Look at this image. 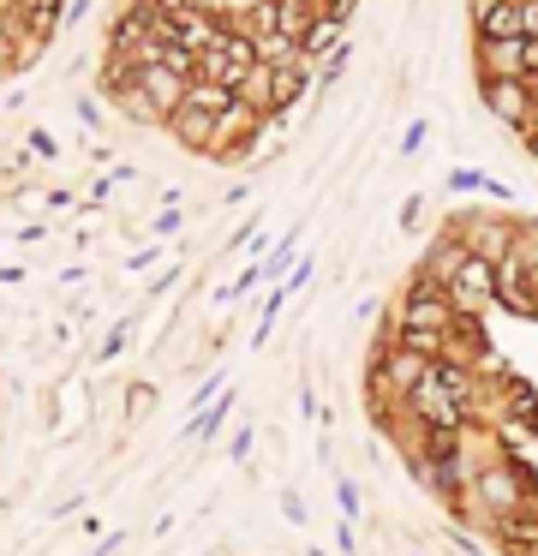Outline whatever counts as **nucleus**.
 <instances>
[{"label": "nucleus", "mask_w": 538, "mask_h": 556, "mask_svg": "<svg viewBox=\"0 0 538 556\" xmlns=\"http://www.w3.org/2000/svg\"><path fill=\"white\" fill-rule=\"evenodd\" d=\"M335 496H341V515L353 520V515H359V484H347V479H341V484H335Z\"/></svg>", "instance_id": "3"}, {"label": "nucleus", "mask_w": 538, "mask_h": 556, "mask_svg": "<svg viewBox=\"0 0 538 556\" xmlns=\"http://www.w3.org/2000/svg\"><path fill=\"white\" fill-rule=\"evenodd\" d=\"M359 0H114L102 90L186 150L234 162L311 97Z\"/></svg>", "instance_id": "1"}, {"label": "nucleus", "mask_w": 538, "mask_h": 556, "mask_svg": "<svg viewBox=\"0 0 538 556\" xmlns=\"http://www.w3.org/2000/svg\"><path fill=\"white\" fill-rule=\"evenodd\" d=\"M60 0H0V73H18L48 49Z\"/></svg>", "instance_id": "2"}]
</instances>
